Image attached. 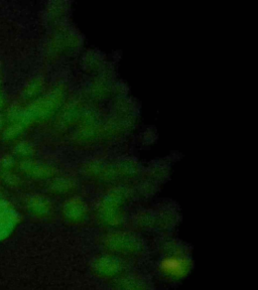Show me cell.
Segmentation results:
<instances>
[{
    "label": "cell",
    "mask_w": 258,
    "mask_h": 290,
    "mask_svg": "<svg viewBox=\"0 0 258 290\" xmlns=\"http://www.w3.org/2000/svg\"><path fill=\"white\" fill-rule=\"evenodd\" d=\"M15 225L14 211L3 200H0V241L5 239Z\"/></svg>",
    "instance_id": "1"
},
{
    "label": "cell",
    "mask_w": 258,
    "mask_h": 290,
    "mask_svg": "<svg viewBox=\"0 0 258 290\" xmlns=\"http://www.w3.org/2000/svg\"><path fill=\"white\" fill-rule=\"evenodd\" d=\"M161 269L170 274V275L179 276L180 274H183L186 270V263L184 260H181L179 258H169L165 259L161 263Z\"/></svg>",
    "instance_id": "2"
},
{
    "label": "cell",
    "mask_w": 258,
    "mask_h": 290,
    "mask_svg": "<svg viewBox=\"0 0 258 290\" xmlns=\"http://www.w3.org/2000/svg\"><path fill=\"white\" fill-rule=\"evenodd\" d=\"M1 122H2V120H1V118H0V125H1Z\"/></svg>",
    "instance_id": "3"
}]
</instances>
